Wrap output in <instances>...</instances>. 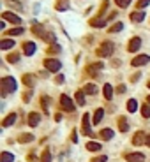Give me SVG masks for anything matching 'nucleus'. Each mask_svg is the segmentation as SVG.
Instances as JSON below:
<instances>
[{"label":"nucleus","mask_w":150,"mask_h":162,"mask_svg":"<svg viewBox=\"0 0 150 162\" xmlns=\"http://www.w3.org/2000/svg\"><path fill=\"white\" fill-rule=\"evenodd\" d=\"M55 81H57L59 85H62V83H64V76H62V74H59V76H57V79H55Z\"/></svg>","instance_id":"nucleus-44"},{"label":"nucleus","mask_w":150,"mask_h":162,"mask_svg":"<svg viewBox=\"0 0 150 162\" xmlns=\"http://www.w3.org/2000/svg\"><path fill=\"white\" fill-rule=\"evenodd\" d=\"M143 143H147V136H145L143 130H138V132L134 134V137H133V145L139 146V145H143Z\"/></svg>","instance_id":"nucleus-7"},{"label":"nucleus","mask_w":150,"mask_h":162,"mask_svg":"<svg viewBox=\"0 0 150 162\" xmlns=\"http://www.w3.org/2000/svg\"><path fill=\"white\" fill-rule=\"evenodd\" d=\"M118 129L122 130V132H127L129 130V124H127V120L124 118V116L122 118H118Z\"/></svg>","instance_id":"nucleus-22"},{"label":"nucleus","mask_w":150,"mask_h":162,"mask_svg":"<svg viewBox=\"0 0 150 162\" xmlns=\"http://www.w3.org/2000/svg\"><path fill=\"white\" fill-rule=\"evenodd\" d=\"M108 157L106 155H101V157H96V159H92V162H106Z\"/></svg>","instance_id":"nucleus-42"},{"label":"nucleus","mask_w":150,"mask_h":162,"mask_svg":"<svg viewBox=\"0 0 150 162\" xmlns=\"http://www.w3.org/2000/svg\"><path fill=\"white\" fill-rule=\"evenodd\" d=\"M43 39L46 41V43H51V44L57 43V37H55V34H51V32H46V34L43 35Z\"/></svg>","instance_id":"nucleus-30"},{"label":"nucleus","mask_w":150,"mask_h":162,"mask_svg":"<svg viewBox=\"0 0 150 162\" xmlns=\"http://www.w3.org/2000/svg\"><path fill=\"white\" fill-rule=\"evenodd\" d=\"M136 109H138V102H136L134 99H129L127 101V111L129 113H134Z\"/></svg>","instance_id":"nucleus-25"},{"label":"nucleus","mask_w":150,"mask_h":162,"mask_svg":"<svg viewBox=\"0 0 150 162\" xmlns=\"http://www.w3.org/2000/svg\"><path fill=\"white\" fill-rule=\"evenodd\" d=\"M23 83H25L27 87H34V76L32 74H25L23 76Z\"/></svg>","instance_id":"nucleus-33"},{"label":"nucleus","mask_w":150,"mask_h":162,"mask_svg":"<svg viewBox=\"0 0 150 162\" xmlns=\"http://www.w3.org/2000/svg\"><path fill=\"white\" fill-rule=\"evenodd\" d=\"M101 137H102L104 141L111 139V137H113V130H111V129H102V130H101Z\"/></svg>","instance_id":"nucleus-28"},{"label":"nucleus","mask_w":150,"mask_h":162,"mask_svg":"<svg viewBox=\"0 0 150 162\" xmlns=\"http://www.w3.org/2000/svg\"><path fill=\"white\" fill-rule=\"evenodd\" d=\"M117 92H118V93H124V92H125V87H124V85H120V87H117Z\"/></svg>","instance_id":"nucleus-45"},{"label":"nucleus","mask_w":150,"mask_h":162,"mask_svg":"<svg viewBox=\"0 0 150 162\" xmlns=\"http://www.w3.org/2000/svg\"><path fill=\"white\" fill-rule=\"evenodd\" d=\"M6 4L9 7H14V9H18V11H23V6L18 2V0H6Z\"/></svg>","instance_id":"nucleus-27"},{"label":"nucleus","mask_w":150,"mask_h":162,"mask_svg":"<svg viewBox=\"0 0 150 162\" xmlns=\"http://www.w3.org/2000/svg\"><path fill=\"white\" fill-rule=\"evenodd\" d=\"M44 65H46V69L51 70V72H59L60 67H62V64H60L59 60H53V58H48L44 60Z\"/></svg>","instance_id":"nucleus-5"},{"label":"nucleus","mask_w":150,"mask_h":162,"mask_svg":"<svg viewBox=\"0 0 150 162\" xmlns=\"http://www.w3.org/2000/svg\"><path fill=\"white\" fill-rule=\"evenodd\" d=\"M76 102L80 104V106H85V92H83V90H78V92H76Z\"/></svg>","instance_id":"nucleus-23"},{"label":"nucleus","mask_w":150,"mask_h":162,"mask_svg":"<svg viewBox=\"0 0 150 162\" xmlns=\"http://www.w3.org/2000/svg\"><path fill=\"white\" fill-rule=\"evenodd\" d=\"M148 62H150V56H148V55H139V56L133 58V62H131V64H133L134 67H141V65L148 64Z\"/></svg>","instance_id":"nucleus-6"},{"label":"nucleus","mask_w":150,"mask_h":162,"mask_svg":"<svg viewBox=\"0 0 150 162\" xmlns=\"http://www.w3.org/2000/svg\"><path fill=\"white\" fill-rule=\"evenodd\" d=\"M60 106H62V109L64 111H74V102L71 101L69 95H60Z\"/></svg>","instance_id":"nucleus-4"},{"label":"nucleus","mask_w":150,"mask_h":162,"mask_svg":"<svg viewBox=\"0 0 150 162\" xmlns=\"http://www.w3.org/2000/svg\"><path fill=\"white\" fill-rule=\"evenodd\" d=\"M16 79L14 78H11V76H7V78H4L2 79V95H9V93H12L14 90H16Z\"/></svg>","instance_id":"nucleus-1"},{"label":"nucleus","mask_w":150,"mask_h":162,"mask_svg":"<svg viewBox=\"0 0 150 162\" xmlns=\"http://www.w3.org/2000/svg\"><path fill=\"white\" fill-rule=\"evenodd\" d=\"M141 115H143L145 118H150V106H148V104L141 106Z\"/></svg>","instance_id":"nucleus-35"},{"label":"nucleus","mask_w":150,"mask_h":162,"mask_svg":"<svg viewBox=\"0 0 150 162\" xmlns=\"http://www.w3.org/2000/svg\"><path fill=\"white\" fill-rule=\"evenodd\" d=\"M81 130H83V134L85 136H94V132H92V129H90V115L88 113L83 115V120H81Z\"/></svg>","instance_id":"nucleus-3"},{"label":"nucleus","mask_w":150,"mask_h":162,"mask_svg":"<svg viewBox=\"0 0 150 162\" xmlns=\"http://www.w3.org/2000/svg\"><path fill=\"white\" fill-rule=\"evenodd\" d=\"M102 92H104V99H108V101H110V99L113 97V87L110 85V83H106V85H104Z\"/></svg>","instance_id":"nucleus-17"},{"label":"nucleus","mask_w":150,"mask_h":162,"mask_svg":"<svg viewBox=\"0 0 150 162\" xmlns=\"http://www.w3.org/2000/svg\"><path fill=\"white\" fill-rule=\"evenodd\" d=\"M108 6H110V2H108V0H104V2H102V6H101V9H99V16H102V14L106 12Z\"/></svg>","instance_id":"nucleus-40"},{"label":"nucleus","mask_w":150,"mask_h":162,"mask_svg":"<svg viewBox=\"0 0 150 162\" xmlns=\"http://www.w3.org/2000/svg\"><path fill=\"white\" fill-rule=\"evenodd\" d=\"M139 46H141V39L139 37H133L131 39V43H129V51H131V53H134V51H138L139 49Z\"/></svg>","instance_id":"nucleus-10"},{"label":"nucleus","mask_w":150,"mask_h":162,"mask_svg":"<svg viewBox=\"0 0 150 162\" xmlns=\"http://www.w3.org/2000/svg\"><path fill=\"white\" fill-rule=\"evenodd\" d=\"M18 60H20V55H18V53H11V55H7V62L14 64V62H18Z\"/></svg>","instance_id":"nucleus-37"},{"label":"nucleus","mask_w":150,"mask_h":162,"mask_svg":"<svg viewBox=\"0 0 150 162\" xmlns=\"http://www.w3.org/2000/svg\"><path fill=\"white\" fill-rule=\"evenodd\" d=\"M102 116H104V109L102 108L96 109V113H94V124H99V122L102 120Z\"/></svg>","instance_id":"nucleus-21"},{"label":"nucleus","mask_w":150,"mask_h":162,"mask_svg":"<svg viewBox=\"0 0 150 162\" xmlns=\"http://www.w3.org/2000/svg\"><path fill=\"white\" fill-rule=\"evenodd\" d=\"M147 101H148V102H150V95H148V99H147Z\"/></svg>","instance_id":"nucleus-48"},{"label":"nucleus","mask_w":150,"mask_h":162,"mask_svg":"<svg viewBox=\"0 0 150 162\" xmlns=\"http://www.w3.org/2000/svg\"><path fill=\"white\" fill-rule=\"evenodd\" d=\"M0 48H2V49H9V48H14V41H11V39H4V41L0 43Z\"/></svg>","instance_id":"nucleus-26"},{"label":"nucleus","mask_w":150,"mask_h":162,"mask_svg":"<svg viewBox=\"0 0 150 162\" xmlns=\"http://www.w3.org/2000/svg\"><path fill=\"white\" fill-rule=\"evenodd\" d=\"M25 32L21 27H16V28H11V30H7L6 35H21V34Z\"/></svg>","instance_id":"nucleus-29"},{"label":"nucleus","mask_w":150,"mask_h":162,"mask_svg":"<svg viewBox=\"0 0 150 162\" xmlns=\"http://www.w3.org/2000/svg\"><path fill=\"white\" fill-rule=\"evenodd\" d=\"M83 92L94 95V93H97V87H96V85H92V83H88V85H85V87H83Z\"/></svg>","instance_id":"nucleus-24"},{"label":"nucleus","mask_w":150,"mask_h":162,"mask_svg":"<svg viewBox=\"0 0 150 162\" xmlns=\"http://www.w3.org/2000/svg\"><path fill=\"white\" fill-rule=\"evenodd\" d=\"M125 159H127V162H143L145 155L143 153H127Z\"/></svg>","instance_id":"nucleus-11"},{"label":"nucleus","mask_w":150,"mask_h":162,"mask_svg":"<svg viewBox=\"0 0 150 162\" xmlns=\"http://www.w3.org/2000/svg\"><path fill=\"white\" fill-rule=\"evenodd\" d=\"M23 51H25L27 56L34 55V53H35V44H34V43H25V44H23Z\"/></svg>","instance_id":"nucleus-14"},{"label":"nucleus","mask_w":150,"mask_h":162,"mask_svg":"<svg viewBox=\"0 0 150 162\" xmlns=\"http://www.w3.org/2000/svg\"><path fill=\"white\" fill-rule=\"evenodd\" d=\"M124 28L122 23H117V25H113V27H110V34H115V32H120Z\"/></svg>","instance_id":"nucleus-36"},{"label":"nucleus","mask_w":150,"mask_h":162,"mask_svg":"<svg viewBox=\"0 0 150 162\" xmlns=\"http://www.w3.org/2000/svg\"><path fill=\"white\" fill-rule=\"evenodd\" d=\"M27 122H28L30 127H37L39 122H41V115H39V113H30L27 116Z\"/></svg>","instance_id":"nucleus-9"},{"label":"nucleus","mask_w":150,"mask_h":162,"mask_svg":"<svg viewBox=\"0 0 150 162\" xmlns=\"http://www.w3.org/2000/svg\"><path fill=\"white\" fill-rule=\"evenodd\" d=\"M18 141H20V143H30V141H34V136L32 134H21L18 137Z\"/></svg>","instance_id":"nucleus-32"},{"label":"nucleus","mask_w":150,"mask_h":162,"mask_svg":"<svg viewBox=\"0 0 150 162\" xmlns=\"http://www.w3.org/2000/svg\"><path fill=\"white\" fill-rule=\"evenodd\" d=\"M87 150L97 151V150H101V145H99V143H96V141H90V143H87Z\"/></svg>","instance_id":"nucleus-31"},{"label":"nucleus","mask_w":150,"mask_h":162,"mask_svg":"<svg viewBox=\"0 0 150 162\" xmlns=\"http://www.w3.org/2000/svg\"><path fill=\"white\" fill-rule=\"evenodd\" d=\"M138 79H139V74H134V76H133V79H131V81H138Z\"/></svg>","instance_id":"nucleus-46"},{"label":"nucleus","mask_w":150,"mask_h":162,"mask_svg":"<svg viewBox=\"0 0 150 162\" xmlns=\"http://www.w3.org/2000/svg\"><path fill=\"white\" fill-rule=\"evenodd\" d=\"M59 51H60V46H59V44H51V46L48 48V53H49V55L59 53Z\"/></svg>","instance_id":"nucleus-38"},{"label":"nucleus","mask_w":150,"mask_h":162,"mask_svg":"<svg viewBox=\"0 0 150 162\" xmlns=\"http://www.w3.org/2000/svg\"><path fill=\"white\" fill-rule=\"evenodd\" d=\"M145 20V12L143 11H134L131 12V21L133 23H141Z\"/></svg>","instance_id":"nucleus-12"},{"label":"nucleus","mask_w":150,"mask_h":162,"mask_svg":"<svg viewBox=\"0 0 150 162\" xmlns=\"http://www.w3.org/2000/svg\"><path fill=\"white\" fill-rule=\"evenodd\" d=\"M148 88H150V81H148Z\"/></svg>","instance_id":"nucleus-49"},{"label":"nucleus","mask_w":150,"mask_h":162,"mask_svg":"<svg viewBox=\"0 0 150 162\" xmlns=\"http://www.w3.org/2000/svg\"><path fill=\"white\" fill-rule=\"evenodd\" d=\"M32 32L35 34V35H39V37H41V39H43V35H44V34H46V32H44V28L41 27V25H37V23H34V27H32Z\"/></svg>","instance_id":"nucleus-20"},{"label":"nucleus","mask_w":150,"mask_h":162,"mask_svg":"<svg viewBox=\"0 0 150 162\" xmlns=\"http://www.w3.org/2000/svg\"><path fill=\"white\" fill-rule=\"evenodd\" d=\"M30 99H32V92H25V93H23V101H25V102H28Z\"/></svg>","instance_id":"nucleus-43"},{"label":"nucleus","mask_w":150,"mask_h":162,"mask_svg":"<svg viewBox=\"0 0 150 162\" xmlns=\"http://www.w3.org/2000/svg\"><path fill=\"white\" fill-rule=\"evenodd\" d=\"M14 160V155L9 153V151H2V155H0V162H12Z\"/></svg>","instance_id":"nucleus-19"},{"label":"nucleus","mask_w":150,"mask_h":162,"mask_svg":"<svg viewBox=\"0 0 150 162\" xmlns=\"http://www.w3.org/2000/svg\"><path fill=\"white\" fill-rule=\"evenodd\" d=\"M2 18H4V20H7V21L14 23V25H20V23H21L20 16H16L14 12H9V11H6V12H4V14H2Z\"/></svg>","instance_id":"nucleus-8"},{"label":"nucleus","mask_w":150,"mask_h":162,"mask_svg":"<svg viewBox=\"0 0 150 162\" xmlns=\"http://www.w3.org/2000/svg\"><path fill=\"white\" fill-rule=\"evenodd\" d=\"M14 122H16V113H11V115H7L6 118H4L2 125H4V127H9V125H12Z\"/></svg>","instance_id":"nucleus-15"},{"label":"nucleus","mask_w":150,"mask_h":162,"mask_svg":"<svg viewBox=\"0 0 150 162\" xmlns=\"http://www.w3.org/2000/svg\"><path fill=\"white\" fill-rule=\"evenodd\" d=\"M57 11H67V9H69V2H67V0H57Z\"/></svg>","instance_id":"nucleus-16"},{"label":"nucleus","mask_w":150,"mask_h":162,"mask_svg":"<svg viewBox=\"0 0 150 162\" xmlns=\"http://www.w3.org/2000/svg\"><path fill=\"white\" fill-rule=\"evenodd\" d=\"M41 162H51V153H49V150L43 151V155H41Z\"/></svg>","instance_id":"nucleus-34"},{"label":"nucleus","mask_w":150,"mask_h":162,"mask_svg":"<svg viewBox=\"0 0 150 162\" xmlns=\"http://www.w3.org/2000/svg\"><path fill=\"white\" fill-rule=\"evenodd\" d=\"M113 49H115V46H113V43H110V41H106V43H102L101 46H99V49H97L96 53L99 55V56H102V58H106V56H110V55L113 53Z\"/></svg>","instance_id":"nucleus-2"},{"label":"nucleus","mask_w":150,"mask_h":162,"mask_svg":"<svg viewBox=\"0 0 150 162\" xmlns=\"http://www.w3.org/2000/svg\"><path fill=\"white\" fill-rule=\"evenodd\" d=\"M150 4V0H138V4H136V7H138L139 11H141V9H143V7H147Z\"/></svg>","instance_id":"nucleus-39"},{"label":"nucleus","mask_w":150,"mask_h":162,"mask_svg":"<svg viewBox=\"0 0 150 162\" xmlns=\"http://www.w3.org/2000/svg\"><path fill=\"white\" fill-rule=\"evenodd\" d=\"M90 25L94 28H101L106 25V20H101V18H94V20H90Z\"/></svg>","instance_id":"nucleus-18"},{"label":"nucleus","mask_w":150,"mask_h":162,"mask_svg":"<svg viewBox=\"0 0 150 162\" xmlns=\"http://www.w3.org/2000/svg\"><path fill=\"white\" fill-rule=\"evenodd\" d=\"M115 2H117L120 7H127L129 4H131V0H115Z\"/></svg>","instance_id":"nucleus-41"},{"label":"nucleus","mask_w":150,"mask_h":162,"mask_svg":"<svg viewBox=\"0 0 150 162\" xmlns=\"http://www.w3.org/2000/svg\"><path fill=\"white\" fill-rule=\"evenodd\" d=\"M101 69H102V64H101V62H99V64H90L88 67H87V72H88L90 76H97V72H99Z\"/></svg>","instance_id":"nucleus-13"},{"label":"nucleus","mask_w":150,"mask_h":162,"mask_svg":"<svg viewBox=\"0 0 150 162\" xmlns=\"http://www.w3.org/2000/svg\"><path fill=\"white\" fill-rule=\"evenodd\" d=\"M147 145H148V146H150V134H148V136H147Z\"/></svg>","instance_id":"nucleus-47"}]
</instances>
